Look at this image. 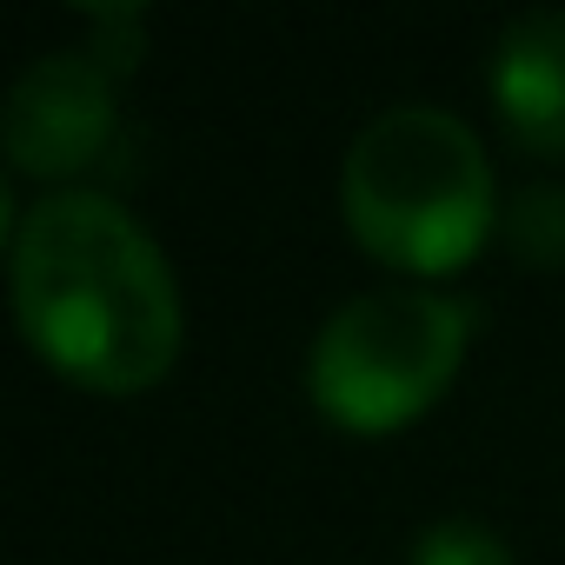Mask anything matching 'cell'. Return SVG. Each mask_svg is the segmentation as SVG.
<instances>
[{
  "label": "cell",
  "mask_w": 565,
  "mask_h": 565,
  "mask_svg": "<svg viewBox=\"0 0 565 565\" xmlns=\"http://www.w3.org/2000/svg\"><path fill=\"white\" fill-rule=\"evenodd\" d=\"M8 294L34 360L100 399L160 386L186 340L173 259L114 193L34 200L8 246Z\"/></svg>",
  "instance_id": "obj_1"
},
{
  "label": "cell",
  "mask_w": 565,
  "mask_h": 565,
  "mask_svg": "<svg viewBox=\"0 0 565 565\" xmlns=\"http://www.w3.org/2000/svg\"><path fill=\"white\" fill-rule=\"evenodd\" d=\"M340 213L380 266L446 279L499 233L505 206L472 120L433 100H399L353 134Z\"/></svg>",
  "instance_id": "obj_2"
},
{
  "label": "cell",
  "mask_w": 565,
  "mask_h": 565,
  "mask_svg": "<svg viewBox=\"0 0 565 565\" xmlns=\"http://www.w3.org/2000/svg\"><path fill=\"white\" fill-rule=\"evenodd\" d=\"M472 300L439 287H380L347 300L307 353L313 406L360 439L406 433L446 399L472 347Z\"/></svg>",
  "instance_id": "obj_3"
},
{
  "label": "cell",
  "mask_w": 565,
  "mask_h": 565,
  "mask_svg": "<svg viewBox=\"0 0 565 565\" xmlns=\"http://www.w3.org/2000/svg\"><path fill=\"white\" fill-rule=\"evenodd\" d=\"M120 134V74L94 47H61L21 67L0 107V147L21 180L61 193V180L87 173Z\"/></svg>",
  "instance_id": "obj_4"
},
{
  "label": "cell",
  "mask_w": 565,
  "mask_h": 565,
  "mask_svg": "<svg viewBox=\"0 0 565 565\" xmlns=\"http://www.w3.org/2000/svg\"><path fill=\"white\" fill-rule=\"evenodd\" d=\"M486 94L512 147L532 160H565V8L512 14L486 61Z\"/></svg>",
  "instance_id": "obj_5"
},
{
  "label": "cell",
  "mask_w": 565,
  "mask_h": 565,
  "mask_svg": "<svg viewBox=\"0 0 565 565\" xmlns=\"http://www.w3.org/2000/svg\"><path fill=\"white\" fill-rule=\"evenodd\" d=\"M499 239L519 266L532 273H558L565 266V186L558 180H539V186H519L499 213Z\"/></svg>",
  "instance_id": "obj_6"
},
{
  "label": "cell",
  "mask_w": 565,
  "mask_h": 565,
  "mask_svg": "<svg viewBox=\"0 0 565 565\" xmlns=\"http://www.w3.org/2000/svg\"><path fill=\"white\" fill-rule=\"evenodd\" d=\"M406 565H519V552L486 519H433L413 539Z\"/></svg>",
  "instance_id": "obj_7"
}]
</instances>
